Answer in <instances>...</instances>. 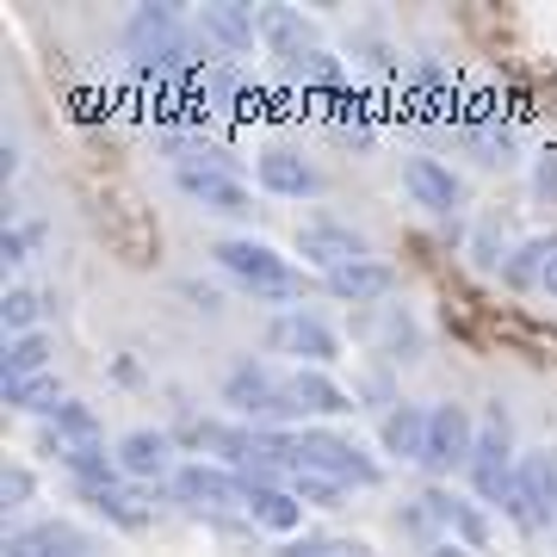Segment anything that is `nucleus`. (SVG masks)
<instances>
[{
  "mask_svg": "<svg viewBox=\"0 0 557 557\" xmlns=\"http://www.w3.org/2000/svg\"><path fill=\"white\" fill-rule=\"evenodd\" d=\"M62 471L75 478V490H106V483H124L119 453H106L100 440H87V446H62Z\"/></svg>",
  "mask_w": 557,
  "mask_h": 557,
  "instance_id": "obj_23",
  "label": "nucleus"
},
{
  "mask_svg": "<svg viewBox=\"0 0 557 557\" xmlns=\"http://www.w3.org/2000/svg\"><path fill=\"white\" fill-rule=\"evenodd\" d=\"M0 391H7V403H13V409H44V416H50V409L62 403V391H57V379H50V372H44V379L0 384Z\"/></svg>",
  "mask_w": 557,
  "mask_h": 557,
  "instance_id": "obj_30",
  "label": "nucleus"
},
{
  "mask_svg": "<svg viewBox=\"0 0 557 557\" xmlns=\"http://www.w3.org/2000/svg\"><path fill=\"white\" fill-rule=\"evenodd\" d=\"M421 508H428V520H434L446 539H458V545H471V552H483V545H490V520H483L478 502L453 496V490H428V496H421Z\"/></svg>",
  "mask_w": 557,
  "mask_h": 557,
  "instance_id": "obj_13",
  "label": "nucleus"
},
{
  "mask_svg": "<svg viewBox=\"0 0 557 557\" xmlns=\"http://www.w3.org/2000/svg\"><path fill=\"white\" fill-rule=\"evenodd\" d=\"M292 81L298 87H310V94H341L347 87V69H341V57H329V50H304L298 62H292Z\"/></svg>",
  "mask_w": 557,
  "mask_h": 557,
  "instance_id": "obj_27",
  "label": "nucleus"
},
{
  "mask_svg": "<svg viewBox=\"0 0 557 557\" xmlns=\"http://www.w3.org/2000/svg\"><path fill=\"white\" fill-rule=\"evenodd\" d=\"M211 255H218L223 273L242 278L255 298H267V304L304 298V273H298V267H292L285 255H278V248H267V242H255V236H223Z\"/></svg>",
  "mask_w": 557,
  "mask_h": 557,
  "instance_id": "obj_1",
  "label": "nucleus"
},
{
  "mask_svg": "<svg viewBox=\"0 0 557 557\" xmlns=\"http://www.w3.org/2000/svg\"><path fill=\"white\" fill-rule=\"evenodd\" d=\"M384 341H391V359H416L421 354V335H416V322H409V310H384Z\"/></svg>",
  "mask_w": 557,
  "mask_h": 557,
  "instance_id": "obj_32",
  "label": "nucleus"
},
{
  "mask_svg": "<svg viewBox=\"0 0 557 557\" xmlns=\"http://www.w3.org/2000/svg\"><path fill=\"white\" fill-rule=\"evenodd\" d=\"M533 186H539V193H545V199H557V156H545V161H539Z\"/></svg>",
  "mask_w": 557,
  "mask_h": 557,
  "instance_id": "obj_36",
  "label": "nucleus"
},
{
  "mask_svg": "<svg viewBox=\"0 0 557 557\" xmlns=\"http://www.w3.org/2000/svg\"><path fill=\"white\" fill-rule=\"evenodd\" d=\"M50 335H20L7 341V354H0V384H20V379H44L50 372Z\"/></svg>",
  "mask_w": 557,
  "mask_h": 557,
  "instance_id": "obj_26",
  "label": "nucleus"
},
{
  "mask_svg": "<svg viewBox=\"0 0 557 557\" xmlns=\"http://www.w3.org/2000/svg\"><path fill=\"white\" fill-rule=\"evenodd\" d=\"M292 496L310 502V508H341V496H347V483L322 478V471H292Z\"/></svg>",
  "mask_w": 557,
  "mask_h": 557,
  "instance_id": "obj_31",
  "label": "nucleus"
},
{
  "mask_svg": "<svg viewBox=\"0 0 557 557\" xmlns=\"http://www.w3.org/2000/svg\"><path fill=\"white\" fill-rule=\"evenodd\" d=\"M403 186H409V199H416L421 211H434V218L458 211V199H465L458 174H453V168H440L434 156H416V161H409V168H403Z\"/></svg>",
  "mask_w": 557,
  "mask_h": 557,
  "instance_id": "obj_14",
  "label": "nucleus"
},
{
  "mask_svg": "<svg viewBox=\"0 0 557 557\" xmlns=\"http://www.w3.org/2000/svg\"><path fill=\"white\" fill-rule=\"evenodd\" d=\"M329 552H335V557H372L359 539H329Z\"/></svg>",
  "mask_w": 557,
  "mask_h": 557,
  "instance_id": "obj_39",
  "label": "nucleus"
},
{
  "mask_svg": "<svg viewBox=\"0 0 557 557\" xmlns=\"http://www.w3.org/2000/svg\"><path fill=\"white\" fill-rule=\"evenodd\" d=\"M273 557H335V552H329V539H292V545L273 552Z\"/></svg>",
  "mask_w": 557,
  "mask_h": 557,
  "instance_id": "obj_35",
  "label": "nucleus"
},
{
  "mask_svg": "<svg viewBox=\"0 0 557 557\" xmlns=\"http://www.w3.org/2000/svg\"><path fill=\"white\" fill-rule=\"evenodd\" d=\"M298 471H322V478L335 483H354V490H372L384 483V465L359 440L335 434V428H304L298 434Z\"/></svg>",
  "mask_w": 557,
  "mask_h": 557,
  "instance_id": "obj_4",
  "label": "nucleus"
},
{
  "mask_svg": "<svg viewBox=\"0 0 557 557\" xmlns=\"http://www.w3.org/2000/svg\"><path fill=\"white\" fill-rule=\"evenodd\" d=\"M174 496L186 502V508H199V515H218V508H242V496H248V483H242V471H230V465H180L174 471Z\"/></svg>",
  "mask_w": 557,
  "mask_h": 557,
  "instance_id": "obj_9",
  "label": "nucleus"
},
{
  "mask_svg": "<svg viewBox=\"0 0 557 557\" xmlns=\"http://www.w3.org/2000/svg\"><path fill=\"white\" fill-rule=\"evenodd\" d=\"M180 193L186 199H199L205 211H218V218H255V199H248V186L236 174H223L218 161H193V168H180Z\"/></svg>",
  "mask_w": 557,
  "mask_h": 557,
  "instance_id": "obj_11",
  "label": "nucleus"
},
{
  "mask_svg": "<svg viewBox=\"0 0 557 557\" xmlns=\"http://www.w3.org/2000/svg\"><path fill=\"white\" fill-rule=\"evenodd\" d=\"M7 557H87V533H75L69 520H38L7 533Z\"/></svg>",
  "mask_w": 557,
  "mask_h": 557,
  "instance_id": "obj_16",
  "label": "nucleus"
},
{
  "mask_svg": "<svg viewBox=\"0 0 557 557\" xmlns=\"http://www.w3.org/2000/svg\"><path fill=\"white\" fill-rule=\"evenodd\" d=\"M50 428H57V440H69V446L100 440V416H94L87 403H75V397H62L57 409H50Z\"/></svg>",
  "mask_w": 557,
  "mask_h": 557,
  "instance_id": "obj_28",
  "label": "nucleus"
},
{
  "mask_svg": "<svg viewBox=\"0 0 557 557\" xmlns=\"http://www.w3.org/2000/svg\"><path fill=\"white\" fill-rule=\"evenodd\" d=\"M515 421H508V409L502 403H490L478 416V446H471V490H478V502H502L508 508V496H515Z\"/></svg>",
  "mask_w": 557,
  "mask_h": 557,
  "instance_id": "obj_2",
  "label": "nucleus"
},
{
  "mask_svg": "<svg viewBox=\"0 0 557 557\" xmlns=\"http://www.w3.org/2000/svg\"><path fill=\"white\" fill-rule=\"evenodd\" d=\"M38 223H20V230H7V236H0V260H13V267H20V260H32V248H38Z\"/></svg>",
  "mask_w": 557,
  "mask_h": 557,
  "instance_id": "obj_34",
  "label": "nucleus"
},
{
  "mask_svg": "<svg viewBox=\"0 0 557 557\" xmlns=\"http://www.w3.org/2000/svg\"><path fill=\"white\" fill-rule=\"evenodd\" d=\"M298 255L310 267H322V278L341 273V267H354V260H372L366 255V236H359L354 223H335V218H310L298 230Z\"/></svg>",
  "mask_w": 557,
  "mask_h": 557,
  "instance_id": "obj_10",
  "label": "nucleus"
},
{
  "mask_svg": "<svg viewBox=\"0 0 557 557\" xmlns=\"http://www.w3.org/2000/svg\"><path fill=\"white\" fill-rule=\"evenodd\" d=\"M379 440H384V453H391V458L421 465V453H428V409H421V403H397V409H384Z\"/></svg>",
  "mask_w": 557,
  "mask_h": 557,
  "instance_id": "obj_19",
  "label": "nucleus"
},
{
  "mask_svg": "<svg viewBox=\"0 0 557 557\" xmlns=\"http://www.w3.org/2000/svg\"><path fill=\"white\" fill-rule=\"evenodd\" d=\"M552 260H557V236H533V242H520L515 255H508V267H502V278L515 285V292H545V273H552Z\"/></svg>",
  "mask_w": 557,
  "mask_h": 557,
  "instance_id": "obj_25",
  "label": "nucleus"
},
{
  "mask_svg": "<svg viewBox=\"0 0 557 557\" xmlns=\"http://www.w3.org/2000/svg\"><path fill=\"white\" fill-rule=\"evenodd\" d=\"M242 483H248L242 515L255 520V527H267V533H298L304 527V502L292 496V490H278V483H267V478H242Z\"/></svg>",
  "mask_w": 557,
  "mask_h": 557,
  "instance_id": "obj_15",
  "label": "nucleus"
},
{
  "mask_svg": "<svg viewBox=\"0 0 557 557\" xmlns=\"http://www.w3.org/2000/svg\"><path fill=\"white\" fill-rule=\"evenodd\" d=\"M508 515L520 520V533H545V527H557V453H520Z\"/></svg>",
  "mask_w": 557,
  "mask_h": 557,
  "instance_id": "obj_6",
  "label": "nucleus"
},
{
  "mask_svg": "<svg viewBox=\"0 0 557 557\" xmlns=\"http://www.w3.org/2000/svg\"><path fill=\"white\" fill-rule=\"evenodd\" d=\"M267 347L285 359H298V372H322V366H335L341 359V341L335 329L310 310H278L273 329H267Z\"/></svg>",
  "mask_w": 557,
  "mask_h": 557,
  "instance_id": "obj_8",
  "label": "nucleus"
},
{
  "mask_svg": "<svg viewBox=\"0 0 557 557\" xmlns=\"http://www.w3.org/2000/svg\"><path fill=\"white\" fill-rule=\"evenodd\" d=\"M471 446H478V416L465 403H434L428 409V453H421V471L428 478H453L458 465H471Z\"/></svg>",
  "mask_w": 557,
  "mask_h": 557,
  "instance_id": "obj_7",
  "label": "nucleus"
},
{
  "mask_svg": "<svg viewBox=\"0 0 557 557\" xmlns=\"http://www.w3.org/2000/svg\"><path fill=\"white\" fill-rule=\"evenodd\" d=\"M81 502H87L94 515H106L112 527H124V533H143V527L156 520V508H149L137 490H124V483H106V490H81Z\"/></svg>",
  "mask_w": 557,
  "mask_h": 557,
  "instance_id": "obj_22",
  "label": "nucleus"
},
{
  "mask_svg": "<svg viewBox=\"0 0 557 557\" xmlns=\"http://www.w3.org/2000/svg\"><path fill=\"white\" fill-rule=\"evenodd\" d=\"M205 38H218L223 50H255L260 38V13L255 7H236V0H218V7H205Z\"/></svg>",
  "mask_w": 557,
  "mask_h": 557,
  "instance_id": "obj_21",
  "label": "nucleus"
},
{
  "mask_svg": "<svg viewBox=\"0 0 557 557\" xmlns=\"http://www.w3.org/2000/svg\"><path fill=\"white\" fill-rule=\"evenodd\" d=\"M260 44H267V57H278L285 69H292L304 50H317V44H310V20H304L298 7H260Z\"/></svg>",
  "mask_w": 557,
  "mask_h": 557,
  "instance_id": "obj_18",
  "label": "nucleus"
},
{
  "mask_svg": "<svg viewBox=\"0 0 557 557\" xmlns=\"http://www.w3.org/2000/svg\"><path fill=\"white\" fill-rule=\"evenodd\" d=\"M32 490H38V483H32V471H25V465H7V471H0V508H7V515H13V508H25V502H32Z\"/></svg>",
  "mask_w": 557,
  "mask_h": 557,
  "instance_id": "obj_33",
  "label": "nucleus"
},
{
  "mask_svg": "<svg viewBox=\"0 0 557 557\" xmlns=\"http://www.w3.org/2000/svg\"><path fill=\"white\" fill-rule=\"evenodd\" d=\"M223 403L248 416L255 428H285V421L298 416V397H292V379H278L273 366H236L230 379H223Z\"/></svg>",
  "mask_w": 557,
  "mask_h": 557,
  "instance_id": "obj_5",
  "label": "nucleus"
},
{
  "mask_svg": "<svg viewBox=\"0 0 557 557\" xmlns=\"http://www.w3.org/2000/svg\"><path fill=\"white\" fill-rule=\"evenodd\" d=\"M292 397H298V416H329V421L347 416V409H359L329 372H292Z\"/></svg>",
  "mask_w": 557,
  "mask_h": 557,
  "instance_id": "obj_24",
  "label": "nucleus"
},
{
  "mask_svg": "<svg viewBox=\"0 0 557 557\" xmlns=\"http://www.w3.org/2000/svg\"><path fill=\"white\" fill-rule=\"evenodd\" d=\"M260 186L278 193V199H310L322 186V174L304 156H292V149H267V156H260Z\"/></svg>",
  "mask_w": 557,
  "mask_h": 557,
  "instance_id": "obj_20",
  "label": "nucleus"
},
{
  "mask_svg": "<svg viewBox=\"0 0 557 557\" xmlns=\"http://www.w3.org/2000/svg\"><path fill=\"white\" fill-rule=\"evenodd\" d=\"M20 174V149H13V143H0V180H13Z\"/></svg>",
  "mask_w": 557,
  "mask_h": 557,
  "instance_id": "obj_38",
  "label": "nucleus"
},
{
  "mask_svg": "<svg viewBox=\"0 0 557 557\" xmlns=\"http://www.w3.org/2000/svg\"><path fill=\"white\" fill-rule=\"evenodd\" d=\"M322 285H329V298H335V304H379V298L397 292V273H391L384 260H354V267L329 273Z\"/></svg>",
  "mask_w": 557,
  "mask_h": 557,
  "instance_id": "obj_17",
  "label": "nucleus"
},
{
  "mask_svg": "<svg viewBox=\"0 0 557 557\" xmlns=\"http://www.w3.org/2000/svg\"><path fill=\"white\" fill-rule=\"evenodd\" d=\"M119 471L131 483H174V434H161V428H131V434L119 440Z\"/></svg>",
  "mask_w": 557,
  "mask_h": 557,
  "instance_id": "obj_12",
  "label": "nucleus"
},
{
  "mask_svg": "<svg viewBox=\"0 0 557 557\" xmlns=\"http://www.w3.org/2000/svg\"><path fill=\"white\" fill-rule=\"evenodd\" d=\"M421 557H471V545H458V539H428Z\"/></svg>",
  "mask_w": 557,
  "mask_h": 557,
  "instance_id": "obj_37",
  "label": "nucleus"
},
{
  "mask_svg": "<svg viewBox=\"0 0 557 557\" xmlns=\"http://www.w3.org/2000/svg\"><path fill=\"white\" fill-rule=\"evenodd\" d=\"M38 317H44V298L38 292H25V285H13L7 298H0V322H7V335H38Z\"/></svg>",
  "mask_w": 557,
  "mask_h": 557,
  "instance_id": "obj_29",
  "label": "nucleus"
},
{
  "mask_svg": "<svg viewBox=\"0 0 557 557\" xmlns=\"http://www.w3.org/2000/svg\"><path fill=\"white\" fill-rule=\"evenodd\" d=\"M545 292H552V298H557V260H552V273H545Z\"/></svg>",
  "mask_w": 557,
  "mask_h": 557,
  "instance_id": "obj_40",
  "label": "nucleus"
},
{
  "mask_svg": "<svg viewBox=\"0 0 557 557\" xmlns=\"http://www.w3.org/2000/svg\"><path fill=\"white\" fill-rule=\"evenodd\" d=\"M124 50L149 69H193L199 62V38L180 25L174 7H137L124 25Z\"/></svg>",
  "mask_w": 557,
  "mask_h": 557,
  "instance_id": "obj_3",
  "label": "nucleus"
}]
</instances>
